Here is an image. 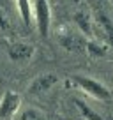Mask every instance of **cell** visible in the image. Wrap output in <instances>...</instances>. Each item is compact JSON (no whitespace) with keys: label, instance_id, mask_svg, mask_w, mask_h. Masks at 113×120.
<instances>
[{"label":"cell","instance_id":"11","mask_svg":"<svg viewBox=\"0 0 113 120\" xmlns=\"http://www.w3.org/2000/svg\"><path fill=\"white\" fill-rule=\"evenodd\" d=\"M74 104H76L78 111L81 113V116H83L85 120H104L97 111H94V109H92L88 104H85V102L79 101V99H74Z\"/></svg>","mask_w":113,"mask_h":120},{"label":"cell","instance_id":"14","mask_svg":"<svg viewBox=\"0 0 113 120\" xmlns=\"http://www.w3.org/2000/svg\"><path fill=\"white\" fill-rule=\"evenodd\" d=\"M67 2H71V4H79L81 0H67Z\"/></svg>","mask_w":113,"mask_h":120},{"label":"cell","instance_id":"5","mask_svg":"<svg viewBox=\"0 0 113 120\" xmlns=\"http://www.w3.org/2000/svg\"><path fill=\"white\" fill-rule=\"evenodd\" d=\"M58 83V76L53 74V72H42V74L35 76L34 81L28 85V94L30 95H39V94H44L51 88L53 85Z\"/></svg>","mask_w":113,"mask_h":120},{"label":"cell","instance_id":"2","mask_svg":"<svg viewBox=\"0 0 113 120\" xmlns=\"http://www.w3.org/2000/svg\"><path fill=\"white\" fill-rule=\"evenodd\" d=\"M88 39L81 32H72V30H60L58 32V44L69 53H83L87 49Z\"/></svg>","mask_w":113,"mask_h":120},{"label":"cell","instance_id":"7","mask_svg":"<svg viewBox=\"0 0 113 120\" xmlns=\"http://www.w3.org/2000/svg\"><path fill=\"white\" fill-rule=\"evenodd\" d=\"M74 23H76V26L79 28V32H81L83 35L87 39H94V21H92V18H90V14H88L87 11H76L74 12Z\"/></svg>","mask_w":113,"mask_h":120},{"label":"cell","instance_id":"8","mask_svg":"<svg viewBox=\"0 0 113 120\" xmlns=\"http://www.w3.org/2000/svg\"><path fill=\"white\" fill-rule=\"evenodd\" d=\"M16 5H18V12L19 18H21L23 25L26 28H32L35 25L34 21V5H32L30 0H16Z\"/></svg>","mask_w":113,"mask_h":120},{"label":"cell","instance_id":"1","mask_svg":"<svg viewBox=\"0 0 113 120\" xmlns=\"http://www.w3.org/2000/svg\"><path fill=\"white\" fill-rule=\"evenodd\" d=\"M71 79L78 88H81L85 94H88L90 97L97 99V101H109V99H111L109 88L106 85H102L101 81H97V79L88 78V76H81V74L71 76Z\"/></svg>","mask_w":113,"mask_h":120},{"label":"cell","instance_id":"10","mask_svg":"<svg viewBox=\"0 0 113 120\" xmlns=\"http://www.w3.org/2000/svg\"><path fill=\"white\" fill-rule=\"evenodd\" d=\"M85 51H87L90 56H94V58H102V56L108 55V46L101 44V42L95 41V39H88L87 41V49H85Z\"/></svg>","mask_w":113,"mask_h":120},{"label":"cell","instance_id":"16","mask_svg":"<svg viewBox=\"0 0 113 120\" xmlns=\"http://www.w3.org/2000/svg\"><path fill=\"white\" fill-rule=\"evenodd\" d=\"M111 120H113V118H111Z\"/></svg>","mask_w":113,"mask_h":120},{"label":"cell","instance_id":"4","mask_svg":"<svg viewBox=\"0 0 113 120\" xmlns=\"http://www.w3.org/2000/svg\"><path fill=\"white\" fill-rule=\"evenodd\" d=\"M21 106V95L16 92H4L0 99V120H12Z\"/></svg>","mask_w":113,"mask_h":120},{"label":"cell","instance_id":"15","mask_svg":"<svg viewBox=\"0 0 113 120\" xmlns=\"http://www.w3.org/2000/svg\"><path fill=\"white\" fill-rule=\"evenodd\" d=\"M111 4H113V0H111Z\"/></svg>","mask_w":113,"mask_h":120},{"label":"cell","instance_id":"9","mask_svg":"<svg viewBox=\"0 0 113 120\" xmlns=\"http://www.w3.org/2000/svg\"><path fill=\"white\" fill-rule=\"evenodd\" d=\"M95 19H97L95 23H97L99 28H101V34L106 37L109 48L113 49V21L104 14V12H97V14H95Z\"/></svg>","mask_w":113,"mask_h":120},{"label":"cell","instance_id":"6","mask_svg":"<svg viewBox=\"0 0 113 120\" xmlns=\"http://www.w3.org/2000/svg\"><path fill=\"white\" fill-rule=\"evenodd\" d=\"M35 53V48L26 42H7V55L12 62H26Z\"/></svg>","mask_w":113,"mask_h":120},{"label":"cell","instance_id":"12","mask_svg":"<svg viewBox=\"0 0 113 120\" xmlns=\"http://www.w3.org/2000/svg\"><path fill=\"white\" fill-rule=\"evenodd\" d=\"M18 120H46V116L42 115L39 109H34V108H28L19 115Z\"/></svg>","mask_w":113,"mask_h":120},{"label":"cell","instance_id":"13","mask_svg":"<svg viewBox=\"0 0 113 120\" xmlns=\"http://www.w3.org/2000/svg\"><path fill=\"white\" fill-rule=\"evenodd\" d=\"M0 28H7V21H5L4 14H2V11H0Z\"/></svg>","mask_w":113,"mask_h":120},{"label":"cell","instance_id":"3","mask_svg":"<svg viewBox=\"0 0 113 120\" xmlns=\"http://www.w3.org/2000/svg\"><path fill=\"white\" fill-rule=\"evenodd\" d=\"M34 21L39 34L42 37H48L51 26V7L48 0H34Z\"/></svg>","mask_w":113,"mask_h":120}]
</instances>
